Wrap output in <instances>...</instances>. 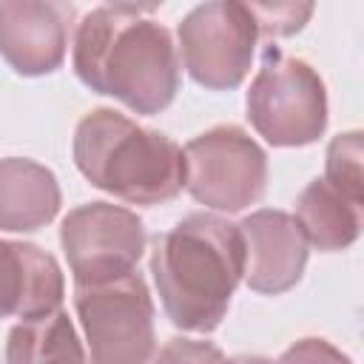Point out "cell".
<instances>
[{
	"label": "cell",
	"instance_id": "cell-1",
	"mask_svg": "<svg viewBox=\"0 0 364 364\" xmlns=\"http://www.w3.org/2000/svg\"><path fill=\"white\" fill-rule=\"evenodd\" d=\"M151 11L154 6L134 3L91 9L77 23L71 54L85 88L148 117L173 102L182 77L173 37Z\"/></svg>",
	"mask_w": 364,
	"mask_h": 364
},
{
	"label": "cell",
	"instance_id": "cell-2",
	"mask_svg": "<svg viewBox=\"0 0 364 364\" xmlns=\"http://www.w3.org/2000/svg\"><path fill=\"white\" fill-rule=\"evenodd\" d=\"M151 273L173 327L188 333L216 330L245 273L239 225L216 213L185 216L154 239Z\"/></svg>",
	"mask_w": 364,
	"mask_h": 364
},
{
	"label": "cell",
	"instance_id": "cell-3",
	"mask_svg": "<svg viewBox=\"0 0 364 364\" xmlns=\"http://www.w3.org/2000/svg\"><path fill=\"white\" fill-rule=\"evenodd\" d=\"M71 151L94 188L131 205H162L185 188L182 148L114 108L88 111L77 122Z\"/></svg>",
	"mask_w": 364,
	"mask_h": 364
},
{
	"label": "cell",
	"instance_id": "cell-4",
	"mask_svg": "<svg viewBox=\"0 0 364 364\" xmlns=\"http://www.w3.org/2000/svg\"><path fill=\"white\" fill-rule=\"evenodd\" d=\"M247 119L276 148H301L327 128L324 80L304 60L267 48L247 88Z\"/></svg>",
	"mask_w": 364,
	"mask_h": 364
},
{
	"label": "cell",
	"instance_id": "cell-5",
	"mask_svg": "<svg viewBox=\"0 0 364 364\" xmlns=\"http://www.w3.org/2000/svg\"><path fill=\"white\" fill-rule=\"evenodd\" d=\"M74 307L88 341L85 364H145L154 355V299L139 270L102 284H77Z\"/></svg>",
	"mask_w": 364,
	"mask_h": 364
},
{
	"label": "cell",
	"instance_id": "cell-6",
	"mask_svg": "<svg viewBox=\"0 0 364 364\" xmlns=\"http://www.w3.org/2000/svg\"><path fill=\"white\" fill-rule=\"evenodd\" d=\"M185 188L213 210H245L264 196L267 154L239 125H216L185 148Z\"/></svg>",
	"mask_w": 364,
	"mask_h": 364
},
{
	"label": "cell",
	"instance_id": "cell-7",
	"mask_svg": "<svg viewBox=\"0 0 364 364\" xmlns=\"http://www.w3.org/2000/svg\"><path fill=\"white\" fill-rule=\"evenodd\" d=\"M176 34L182 65L196 85L208 91L242 85L259 43V28L247 3H202L182 17Z\"/></svg>",
	"mask_w": 364,
	"mask_h": 364
},
{
	"label": "cell",
	"instance_id": "cell-8",
	"mask_svg": "<svg viewBox=\"0 0 364 364\" xmlns=\"http://www.w3.org/2000/svg\"><path fill=\"white\" fill-rule=\"evenodd\" d=\"M142 219L111 202H88L65 213L60 245L74 284H102L136 270L145 253Z\"/></svg>",
	"mask_w": 364,
	"mask_h": 364
},
{
	"label": "cell",
	"instance_id": "cell-9",
	"mask_svg": "<svg viewBox=\"0 0 364 364\" xmlns=\"http://www.w3.org/2000/svg\"><path fill=\"white\" fill-rule=\"evenodd\" d=\"M71 17L65 3H0V57L23 77L54 74L65 60Z\"/></svg>",
	"mask_w": 364,
	"mask_h": 364
},
{
	"label": "cell",
	"instance_id": "cell-10",
	"mask_svg": "<svg viewBox=\"0 0 364 364\" xmlns=\"http://www.w3.org/2000/svg\"><path fill=\"white\" fill-rule=\"evenodd\" d=\"M245 242V273L250 290L264 296L287 293L307 264V239L293 213L262 208L239 222Z\"/></svg>",
	"mask_w": 364,
	"mask_h": 364
},
{
	"label": "cell",
	"instance_id": "cell-11",
	"mask_svg": "<svg viewBox=\"0 0 364 364\" xmlns=\"http://www.w3.org/2000/svg\"><path fill=\"white\" fill-rule=\"evenodd\" d=\"M65 282L57 259L31 242L0 239V318H37L60 310Z\"/></svg>",
	"mask_w": 364,
	"mask_h": 364
},
{
	"label": "cell",
	"instance_id": "cell-12",
	"mask_svg": "<svg viewBox=\"0 0 364 364\" xmlns=\"http://www.w3.org/2000/svg\"><path fill=\"white\" fill-rule=\"evenodd\" d=\"M60 205V182L46 165L26 156L0 159V230H37L57 216Z\"/></svg>",
	"mask_w": 364,
	"mask_h": 364
},
{
	"label": "cell",
	"instance_id": "cell-13",
	"mask_svg": "<svg viewBox=\"0 0 364 364\" xmlns=\"http://www.w3.org/2000/svg\"><path fill=\"white\" fill-rule=\"evenodd\" d=\"M296 222L307 245L327 253L344 250L361 233V205L324 179H313L296 199Z\"/></svg>",
	"mask_w": 364,
	"mask_h": 364
},
{
	"label": "cell",
	"instance_id": "cell-14",
	"mask_svg": "<svg viewBox=\"0 0 364 364\" xmlns=\"http://www.w3.org/2000/svg\"><path fill=\"white\" fill-rule=\"evenodd\" d=\"M3 364H85V347L60 307L37 318H20L9 330Z\"/></svg>",
	"mask_w": 364,
	"mask_h": 364
},
{
	"label": "cell",
	"instance_id": "cell-15",
	"mask_svg": "<svg viewBox=\"0 0 364 364\" xmlns=\"http://www.w3.org/2000/svg\"><path fill=\"white\" fill-rule=\"evenodd\" d=\"M324 182L347 199L364 205L361 182V131H347L330 139L324 154Z\"/></svg>",
	"mask_w": 364,
	"mask_h": 364
},
{
	"label": "cell",
	"instance_id": "cell-16",
	"mask_svg": "<svg viewBox=\"0 0 364 364\" xmlns=\"http://www.w3.org/2000/svg\"><path fill=\"white\" fill-rule=\"evenodd\" d=\"M256 20L259 37H290L313 14L310 3H247Z\"/></svg>",
	"mask_w": 364,
	"mask_h": 364
},
{
	"label": "cell",
	"instance_id": "cell-17",
	"mask_svg": "<svg viewBox=\"0 0 364 364\" xmlns=\"http://www.w3.org/2000/svg\"><path fill=\"white\" fill-rule=\"evenodd\" d=\"M225 355L210 341L196 338H171L165 347L154 350L145 364H222Z\"/></svg>",
	"mask_w": 364,
	"mask_h": 364
},
{
	"label": "cell",
	"instance_id": "cell-18",
	"mask_svg": "<svg viewBox=\"0 0 364 364\" xmlns=\"http://www.w3.org/2000/svg\"><path fill=\"white\" fill-rule=\"evenodd\" d=\"M279 364H353V358L327 338H301L282 353Z\"/></svg>",
	"mask_w": 364,
	"mask_h": 364
},
{
	"label": "cell",
	"instance_id": "cell-19",
	"mask_svg": "<svg viewBox=\"0 0 364 364\" xmlns=\"http://www.w3.org/2000/svg\"><path fill=\"white\" fill-rule=\"evenodd\" d=\"M222 364H279V361L264 358V355H233V358H228Z\"/></svg>",
	"mask_w": 364,
	"mask_h": 364
}]
</instances>
